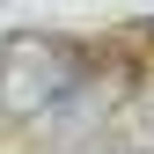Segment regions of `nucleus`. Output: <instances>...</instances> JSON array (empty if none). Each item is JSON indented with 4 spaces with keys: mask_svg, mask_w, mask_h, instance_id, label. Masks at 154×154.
<instances>
[{
    "mask_svg": "<svg viewBox=\"0 0 154 154\" xmlns=\"http://www.w3.org/2000/svg\"><path fill=\"white\" fill-rule=\"evenodd\" d=\"M81 95V51L59 37H15L0 51V110L8 118H59Z\"/></svg>",
    "mask_w": 154,
    "mask_h": 154,
    "instance_id": "nucleus-1",
    "label": "nucleus"
}]
</instances>
